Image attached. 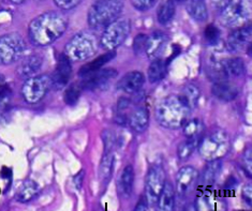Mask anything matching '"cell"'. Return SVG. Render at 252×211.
<instances>
[{"mask_svg":"<svg viewBox=\"0 0 252 211\" xmlns=\"http://www.w3.org/2000/svg\"><path fill=\"white\" fill-rule=\"evenodd\" d=\"M68 19L61 12L50 11L33 19L28 27L29 40L35 46L54 43L65 32Z\"/></svg>","mask_w":252,"mask_h":211,"instance_id":"cell-1","label":"cell"},{"mask_svg":"<svg viewBox=\"0 0 252 211\" xmlns=\"http://www.w3.org/2000/svg\"><path fill=\"white\" fill-rule=\"evenodd\" d=\"M191 111L181 95L172 94L160 100L156 106L155 116L163 128L175 130L182 128L188 121Z\"/></svg>","mask_w":252,"mask_h":211,"instance_id":"cell-2","label":"cell"},{"mask_svg":"<svg viewBox=\"0 0 252 211\" xmlns=\"http://www.w3.org/2000/svg\"><path fill=\"white\" fill-rule=\"evenodd\" d=\"M123 9V0H94L87 14L88 25L94 29L109 26L118 19Z\"/></svg>","mask_w":252,"mask_h":211,"instance_id":"cell-3","label":"cell"},{"mask_svg":"<svg viewBox=\"0 0 252 211\" xmlns=\"http://www.w3.org/2000/svg\"><path fill=\"white\" fill-rule=\"evenodd\" d=\"M199 152L205 161L221 160L230 151V136L224 130L214 129L203 135L199 143Z\"/></svg>","mask_w":252,"mask_h":211,"instance_id":"cell-4","label":"cell"},{"mask_svg":"<svg viewBox=\"0 0 252 211\" xmlns=\"http://www.w3.org/2000/svg\"><path fill=\"white\" fill-rule=\"evenodd\" d=\"M99 43L97 37L94 33L87 31L79 32L65 45L64 55L71 61H84L97 54Z\"/></svg>","mask_w":252,"mask_h":211,"instance_id":"cell-5","label":"cell"},{"mask_svg":"<svg viewBox=\"0 0 252 211\" xmlns=\"http://www.w3.org/2000/svg\"><path fill=\"white\" fill-rule=\"evenodd\" d=\"M252 0H230L220 12V21L224 26L238 28L250 22Z\"/></svg>","mask_w":252,"mask_h":211,"instance_id":"cell-6","label":"cell"},{"mask_svg":"<svg viewBox=\"0 0 252 211\" xmlns=\"http://www.w3.org/2000/svg\"><path fill=\"white\" fill-rule=\"evenodd\" d=\"M27 44L20 33L11 32L0 37V64L9 65L25 56Z\"/></svg>","mask_w":252,"mask_h":211,"instance_id":"cell-7","label":"cell"},{"mask_svg":"<svg viewBox=\"0 0 252 211\" xmlns=\"http://www.w3.org/2000/svg\"><path fill=\"white\" fill-rule=\"evenodd\" d=\"M131 24L127 19H117L105 27L100 39V45L103 50L115 51L127 40L130 34Z\"/></svg>","mask_w":252,"mask_h":211,"instance_id":"cell-8","label":"cell"},{"mask_svg":"<svg viewBox=\"0 0 252 211\" xmlns=\"http://www.w3.org/2000/svg\"><path fill=\"white\" fill-rule=\"evenodd\" d=\"M53 87L52 76L42 74L27 78L22 87V95L29 104H35L44 98Z\"/></svg>","mask_w":252,"mask_h":211,"instance_id":"cell-9","label":"cell"},{"mask_svg":"<svg viewBox=\"0 0 252 211\" xmlns=\"http://www.w3.org/2000/svg\"><path fill=\"white\" fill-rule=\"evenodd\" d=\"M165 174L160 165H153L145 177V197L149 206L158 204V200L165 184Z\"/></svg>","mask_w":252,"mask_h":211,"instance_id":"cell-10","label":"cell"},{"mask_svg":"<svg viewBox=\"0 0 252 211\" xmlns=\"http://www.w3.org/2000/svg\"><path fill=\"white\" fill-rule=\"evenodd\" d=\"M252 42V22L235 28L226 40V47L230 52H241L247 48Z\"/></svg>","mask_w":252,"mask_h":211,"instance_id":"cell-11","label":"cell"},{"mask_svg":"<svg viewBox=\"0 0 252 211\" xmlns=\"http://www.w3.org/2000/svg\"><path fill=\"white\" fill-rule=\"evenodd\" d=\"M200 173L192 166H184L176 176V191L179 195L185 196L193 190L199 182Z\"/></svg>","mask_w":252,"mask_h":211,"instance_id":"cell-12","label":"cell"},{"mask_svg":"<svg viewBox=\"0 0 252 211\" xmlns=\"http://www.w3.org/2000/svg\"><path fill=\"white\" fill-rule=\"evenodd\" d=\"M116 75L117 71L114 69H100L98 71L93 72V73H89L85 76H83L81 86L83 89L94 90L97 88L105 86L106 84H109Z\"/></svg>","mask_w":252,"mask_h":211,"instance_id":"cell-13","label":"cell"},{"mask_svg":"<svg viewBox=\"0 0 252 211\" xmlns=\"http://www.w3.org/2000/svg\"><path fill=\"white\" fill-rule=\"evenodd\" d=\"M71 62V60L64 54L59 57L57 67L52 76L53 88H55L56 90H61L64 86H67L72 75Z\"/></svg>","mask_w":252,"mask_h":211,"instance_id":"cell-14","label":"cell"},{"mask_svg":"<svg viewBox=\"0 0 252 211\" xmlns=\"http://www.w3.org/2000/svg\"><path fill=\"white\" fill-rule=\"evenodd\" d=\"M145 84V76L139 71L129 72L117 84V89L125 93H136Z\"/></svg>","mask_w":252,"mask_h":211,"instance_id":"cell-15","label":"cell"},{"mask_svg":"<svg viewBox=\"0 0 252 211\" xmlns=\"http://www.w3.org/2000/svg\"><path fill=\"white\" fill-rule=\"evenodd\" d=\"M167 43L166 34L162 31H155L148 35L145 53L149 59H156L163 52V48Z\"/></svg>","mask_w":252,"mask_h":211,"instance_id":"cell-16","label":"cell"},{"mask_svg":"<svg viewBox=\"0 0 252 211\" xmlns=\"http://www.w3.org/2000/svg\"><path fill=\"white\" fill-rule=\"evenodd\" d=\"M42 62V57L40 55H31L21 59V63L16 69V73L20 77H32L40 70Z\"/></svg>","mask_w":252,"mask_h":211,"instance_id":"cell-17","label":"cell"},{"mask_svg":"<svg viewBox=\"0 0 252 211\" xmlns=\"http://www.w3.org/2000/svg\"><path fill=\"white\" fill-rule=\"evenodd\" d=\"M128 124L137 133H142L145 131L149 124V113L146 107H136L135 110L132 111L129 115Z\"/></svg>","mask_w":252,"mask_h":211,"instance_id":"cell-18","label":"cell"},{"mask_svg":"<svg viewBox=\"0 0 252 211\" xmlns=\"http://www.w3.org/2000/svg\"><path fill=\"white\" fill-rule=\"evenodd\" d=\"M212 92L218 100L231 102L237 98L238 89L229 82L221 81L214 83V85L212 87Z\"/></svg>","mask_w":252,"mask_h":211,"instance_id":"cell-19","label":"cell"},{"mask_svg":"<svg viewBox=\"0 0 252 211\" xmlns=\"http://www.w3.org/2000/svg\"><path fill=\"white\" fill-rule=\"evenodd\" d=\"M221 170V161L220 160H214L208 161L206 166L204 167V171L201 174V177L199 179L200 184H202L204 188H208L212 186L214 182L217 179L218 175Z\"/></svg>","mask_w":252,"mask_h":211,"instance_id":"cell-20","label":"cell"},{"mask_svg":"<svg viewBox=\"0 0 252 211\" xmlns=\"http://www.w3.org/2000/svg\"><path fill=\"white\" fill-rule=\"evenodd\" d=\"M39 192L38 183L32 179L24 181L15 193V200L20 203H28L35 197Z\"/></svg>","mask_w":252,"mask_h":211,"instance_id":"cell-21","label":"cell"},{"mask_svg":"<svg viewBox=\"0 0 252 211\" xmlns=\"http://www.w3.org/2000/svg\"><path fill=\"white\" fill-rule=\"evenodd\" d=\"M175 195L176 192L173 184L170 181H166L164 188L162 190L158 200L159 209L162 211H172L175 208Z\"/></svg>","mask_w":252,"mask_h":211,"instance_id":"cell-22","label":"cell"},{"mask_svg":"<svg viewBox=\"0 0 252 211\" xmlns=\"http://www.w3.org/2000/svg\"><path fill=\"white\" fill-rule=\"evenodd\" d=\"M115 56H116L115 51H109L106 54H103V55L99 56L98 58L93 60V61L82 67V69L79 71V75L83 77L89 73H93V72L100 70L104 64L110 62L113 58H115Z\"/></svg>","mask_w":252,"mask_h":211,"instance_id":"cell-23","label":"cell"},{"mask_svg":"<svg viewBox=\"0 0 252 211\" xmlns=\"http://www.w3.org/2000/svg\"><path fill=\"white\" fill-rule=\"evenodd\" d=\"M204 130H205V126H204L203 121L199 118L188 120L184 124V135L188 140L200 142L204 135Z\"/></svg>","mask_w":252,"mask_h":211,"instance_id":"cell-24","label":"cell"},{"mask_svg":"<svg viewBox=\"0 0 252 211\" xmlns=\"http://www.w3.org/2000/svg\"><path fill=\"white\" fill-rule=\"evenodd\" d=\"M134 184V170L131 165L125 167L121 178H119V191L125 197H129L133 191Z\"/></svg>","mask_w":252,"mask_h":211,"instance_id":"cell-25","label":"cell"},{"mask_svg":"<svg viewBox=\"0 0 252 211\" xmlns=\"http://www.w3.org/2000/svg\"><path fill=\"white\" fill-rule=\"evenodd\" d=\"M187 11L192 19L197 22H205L208 17V10L204 0H188Z\"/></svg>","mask_w":252,"mask_h":211,"instance_id":"cell-26","label":"cell"},{"mask_svg":"<svg viewBox=\"0 0 252 211\" xmlns=\"http://www.w3.org/2000/svg\"><path fill=\"white\" fill-rule=\"evenodd\" d=\"M166 75V63L162 59L156 58L148 69V81L151 84H156L162 81Z\"/></svg>","mask_w":252,"mask_h":211,"instance_id":"cell-27","label":"cell"},{"mask_svg":"<svg viewBox=\"0 0 252 211\" xmlns=\"http://www.w3.org/2000/svg\"><path fill=\"white\" fill-rule=\"evenodd\" d=\"M175 13V3H174L173 0H166V1L160 5L157 13V20L161 25H167L173 20Z\"/></svg>","mask_w":252,"mask_h":211,"instance_id":"cell-28","label":"cell"},{"mask_svg":"<svg viewBox=\"0 0 252 211\" xmlns=\"http://www.w3.org/2000/svg\"><path fill=\"white\" fill-rule=\"evenodd\" d=\"M179 95L182 96V99L185 101V103L187 104L191 110H193V108L196 106L197 102H199L201 92L199 88L190 84V85L184 87L183 91Z\"/></svg>","mask_w":252,"mask_h":211,"instance_id":"cell-29","label":"cell"},{"mask_svg":"<svg viewBox=\"0 0 252 211\" xmlns=\"http://www.w3.org/2000/svg\"><path fill=\"white\" fill-rule=\"evenodd\" d=\"M227 74L232 76H242L245 73V62L241 58H231L224 61Z\"/></svg>","mask_w":252,"mask_h":211,"instance_id":"cell-30","label":"cell"},{"mask_svg":"<svg viewBox=\"0 0 252 211\" xmlns=\"http://www.w3.org/2000/svg\"><path fill=\"white\" fill-rule=\"evenodd\" d=\"M199 143L200 142L197 141L188 140V138H186V141L179 144V146L177 148L178 158L181 160H187L188 158H190V155L193 153L194 149L199 146Z\"/></svg>","mask_w":252,"mask_h":211,"instance_id":"cell-31","label":"cell"},{"mask_svg":"<svg viewBox=\"0 0 252 211\" xmlns=\"http://www.w3.org/2000/svg\"><path fill=\"white\" fill-rule=\"evenodd\" d=\"M114 167V155L112 151L105 152L103 159H102L101 165H100V177L101 179H107L110 178L112 170Z\"/></svg>","mask_w":252,"mask_h":211,"instance_id":"cell-32","label":"cell"},{"mask_svg":"<svg viewBox=\"0 0 252 211\" xmlns=\"http://www.w3.org/2000/svg\"><path fill=\"white\" fill-rule=\"evenodd\" d=\"M82 86L77 85V84H72L65 89L63 94V100L68 105H74L77 101H79L81 93H82Z\"/></svg>","mask_w":252,"mask_h":211,"instance_id":"cell-33","label":"cell"},{"mask_svg":"<svg viewBox=\"0 0 252 211\" xmlns=\"http://www.w3.org/2000/svg\"><path fill=\"white\" fill-rule=\"evenodd\" d=\"M12 98V90L8 85L0 86V113L7 110Z\"/></svg>","mask_w":252,"mask_h":211,"instance_id":"cell-34","label":"cell"},{"mask_svg":"<svg viewBox=\"0 0 252 211\" xmlns=\"http://www.w3.org/2000/svg\"><path fill=\"white\" fill-rule=\"evenodd\" d=\"M148 35L146 34H137L133 41V51L136 55H141L146 50Z\"/></svg>","mask_w":252,"mask_h":211,"instance_id":"cell-35","label":"cell"},{"mask_svg":"<svg viewBox=\"0 0 252 211\" xmlns=\"http://www.w3.org/2000/svg\"><path fill=\"white\" fill-rule=\"evenodd\" d=\"M204 34H205V39L211 44L217 43L219 38H220V31L219 29L216 27L215 25H208L204 31Z\"/></svg>","mask_w":252,"mask_h":211,"instance_id":"cell-36","label":"cell"},{"mask_svg":"<svg viewBox=\"0 0 252 211\" xmlns=\"http://www.w3.org/2000/svg\"><path fill=\"white\" fill-rule=\"evenodd\" d=\"M243 166L250 177H252V146H248L243 153Z\"/></svg>","mask_w":252,"mask_h":211,"instance_id":"cell-37","label":"cell"},{"mask_svg":"<svg viewBox=\"0 0 252 211\" xmlns=\"http://www.w3.org/2000/svg\"><path fill=\"white\" fill-rule=\"evenodd\" d=\"M158 0H131V4L137 11H147L155 7Z\"/></svg>","mask_w":252,"mask_h":211,"instance_id":"cell-38","label":"cell"},{"mask_svg":"<svg viewBox=\"0 0 252 211\" xmlns=\"http://www.w3.org/2000/svg\"><path fill=\"white\" fill-rule=\"evenodd\" d=\"M242 198L246 206L252 209V182H248L244 185L242 190Z\"/></svg>","mask_w":252,"mask_h":211,"instance_id":"cell-39","label":"cell"},{"mask_svg":"<svg viewBox=\"0 0 252 211\" xmlns=\"http://www.w3.org/2000/svg\"><path fill=\"white\" fill-rule=\"evenodd\" d=\"M83 0H54V2L58 8L63 10H71L76 8Z\"/></svg>","mask_w":252,"mask_h":211,"instance_id":"cell-40","label":"cell"},{"mask_svg":"<svg viewBox=\"0 0 252 211\" xmlns=\"http://www.w3.org/2000/svg\"><path fill=\"white\" fill-rule=\"evenodd\" d=\"M229 1L230 0H213L212 3H213V7L216 11L221 12L222 10H223L225 5L229 3Z\"/></svg>","mask_w":252,"mask_h":211,"instance_id":"cell-41","label":"cell"},{"mask_svg":"<svg viewBox=\"0 0 252 211\" xmlns=\"http://www.w3.org/2000/svg\"><path fill=\"white\" fill-rule=\"evenodd\" d=\"M148 209H149V204L146 200V197L144 196L141 198L139 204H137V206L135 207V210L139 211V210H148Z\"/></svg>","mask_w":252,"mask_h":211,"instance_id":"cell-42","label":"cell"},{"mask_svg":"<svg viewBox=\"0 0 252 211\" xmlns=\"http://www.w3.org/2000/svg\"><path fill=\"white\" fill-rule=\"evenodd\" d=\"M247 54H248L250 57H252V42L249 44V46L247 47Z\"/></svg>","mask_w":252,"mask_h":211,"instance_id":"cell-43","label":"cell"},{"mask_svg":"<svg viewBox=\"0 0 252 211\" xmlns=\"http://www.w3.org/2000/svg\"><path fill=\"white\" fill-rule=\"evenodd\" d=\"M10 1L15 3V4H20V3H23L24 1H25V0H10Z\"/></svg>","mask_w":252,"mask_h":211,"instance_id":"cell-44","label":"cell"},{"mask_svg":"<svg viewBox=\"0 0 252 211\" xmlns=\"http://www.w3.org/2000/svg\"><path fill=\"white\" fill-rule=\"evenodd\" d=\"M2 85V78H1V76H0V86Z\"/></svg>","mask_w":252,"mask_h":211,"instance_id":"cell-45","label":"cell"},{"mask_svg":"<svg viewBox=\"0 0 252 211\" xmlns=\"http://www.w3.org/2000/svg\"><path fill=\"white\" fill-rule=\"evenodd\" d=\"M176 1H178V2H183V1H185V0H176Z\"/></svg>","mask_w":252,"mask_h":211,"instance_id":"cell-46","label":"cell"}]
</instances>
